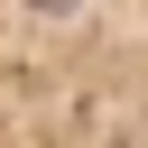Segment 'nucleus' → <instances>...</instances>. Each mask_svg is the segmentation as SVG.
<instances>
[{
  "label": "nucleus",
  "instance_id": "1",
  "mask_svg": "<svg viewBox=\"0 0 148 148\" xmlns=\"http://www.w3.org/2000/svg\"><path fill=\"white\" fill-rule=\"evenodd\" d=\"M0 148H148V0H0Z\"/></svg>",
  "mask_w": 148,
  "mask_h": 148
}]
</instances>
